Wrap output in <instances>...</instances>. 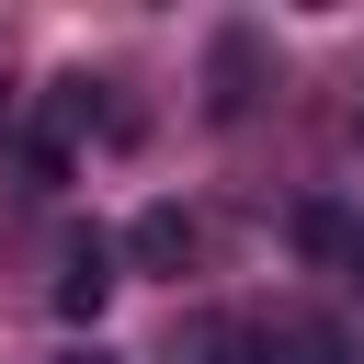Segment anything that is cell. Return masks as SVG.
<instances>
[{
    "label": "cell",
    "mask_w": 364,
    "mask_h": 364,
    "mask_svg": "<svg viewBox=\"0 0 364 364\" xmlns=\"http://www.w3.org/2000/svg\"><path fill=\"white\" fill-rule=\"evenodd\" d=\"M91 125H102V80H80V68H68V80H46V102H34V125H23V171L57 193Z\"/></svg>",
    "instance_id": "cell-1"
},
{
    "label": "cell",
    "mask_w": 364,
    "mask_h": 364,
    "mask_svg": "<svg viewBox=\"0 0 364 364\" xmlns=\"http://www.w3.org/2000/svg\"><path fill=\"white\" fill-rule=\"evenodd\" d=\"M250 102H262V34L228 23L216 34V114H250Z\"/></svg>",
    "instance_id": "cell-2"
},
{
    "label": "cell",
    "mask_w": 364,
    "mask_h": 364,
    "mask_svg": "<svg viewBox=\"0 0 364 364\" xmlns=\"http://www.w3.org/2000/svg\"><path fill=\"white\" fill-rule=\"evenodd\" d=\"M125 250H136L148 273H182V262H193V216H182V205H148V216L125 228Z\"/></svg>",
    "instance_id": "cell-3"
},
{
    "label": "cell",
    "mask_w": 364,
    "mask_h": 364,
    "mask_svg": "<svg viewBox=\"0 0 364 364\" xmlns=\"http://www.w3.org/2000/svg\"><path fill=\"white\" fill-rule=\"evenodd\" d=\"M102 296H114V250H102V239H80V250H68V273H57V318H102Z\"/></svg>",
    "instance_id": "cell-4"
},
{
    "label": "cell",
    "mask_w": 364,
    "mask_h": 364,
    "mask_svg": "<svg viewBox=\"0 0 364 364\" xmlns=\"http://www.w3.org/2000/svg\"><path fill=\"white\" fill-rule=\"evenodd\" d=\"M193 353H205V364H273V330H250V318H205Z\"/></svg>",
    "instance_id": "cell-5"
},
{
    "label": "cell",
    "mask_w": 364,
    "mask_h": 364,
    "mask_svg": "<svg viewBox=\"0 0 364 364\" xmlns=\"http://www.w3.org/2000/svg\"><path fill=\"white\" fill-rule=\"evenodd\" d=\"M341 239H353L341 205H307V216H296V250H307V262H341Z\"/></svg>",
    "instance_id": "cell-6"
},
{
    "label": "cell",
    "mask_w": 364,
    "mask_h": 364,
    "mask_svg": "<svg viewBox=\"0 0 364 364\" xmlns=\"http://www.w3.org/2000/svg\"><path fill=\"white\" fill-rule=\"evenodd\" d=\"M284 353H296V364H341V341H330V330H284Z\"/></svg>",
    "instance_id": "cell-7"
},
{
    "label": "cell",
    "mask_w": 364,
    "mask_h": 364,
    "mask_svg": "<svg viewBox=\"0 0 364 364\" xmlns=\"http://www.w3.org/2000/svg\"><path fill=\"white\" fill-rule=\"evenodd\" d=\"M341 284H353V296H364V228H353V239H341Z\"/></svg>",
    "instance_id": "cell-8"
},
{
    "label": "cell",
    "mask_w": 364,
    "mask_h": 364,
    "mask_svg": "<svg viewBox=\"0 0 364 364\" xmlns=\"http://www.w3.org/2000/svg\"><path fill=\"white\" fill-rule=\"evenodd\" d=\"M68 364H114V353H68Z\"/></svg>",
    "instance_id": "cell-9"
},
{
    "label": "cell",
    "mask_w": 364,
    "mask_h": 364,
    "mask_svg": "<svg viewBox=\"0 0 364 364\" xmlns=\"http://www.w3.org/2000/svg\"><path fill=\"white\" fill-rule=\"evenodd\" d=\"M353 136H364V102H353Z\"/></svg>",
    "instance_id": "cell-10"
}]
</instances>
